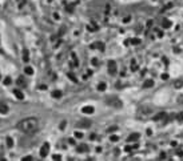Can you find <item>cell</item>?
I'll use <instances>...</instances> for the list:
<instances>
[{"label": "cell", "instance_id": "cell-1", "mask_svg": "<svg viewBox=\"0 0 183 161\" xmlns=\"http://www.w3.org/2000/svg\"><path fill=\"white\" fill-rule=\"evenodd\" d=\"M39 128V121L35 117H27L23 118L20 122H18V129L24 132V133H34Z\"/></svg>", "mask_w": 183, "mask_h": 161}, {"label": "cell", "instance_id": "cell-2", "mask_svg": "<svg viewBox=\"0 0 183 161\" xmlns=\"http://www.w3.org/2000/svg\"><path fill=\"white\" fill-rule=\"evenodd\" d=\"M48 152H50V145L46 143V144H43V147L40 149V157H47Z\"/></svg>", "mask_w": 183, "mask_h": 161}, {"label": "cell", "instance_id": "cell-3", "mask_svg": "<svg viewBox=\"0 0 183 161\" xmlns=\"http://www.w3.org/2000/svg\"><path fill=\"white\" fill-rule=\"evenodd\" d=\"M13 95H15V97L19 99V100H23V99H24V95H23V92L20 91V89H15V91H13Z\"/></svg>", "mask_w": 183, "mask_h": 161}, {"label": "cell", "instance_id": "cell-4", "mask_svg": "<svg viewBox=\"0 0 183 161\" xmlns=\"http://www.w3.org/2000/svg\"><path fill=\"white\" fill-rule=\"evenodd\" d=\"M8 112V107L4 103H0V113H7Z\"/></svg>", "mask_w": 183, "mask_h": 161}, {"label": "cell", "instance_id": "cell-5", "mask_svg": "<svg viewBox=\"0 0 183 161\" xmlns=\"http://www.w3.org/2000/svg\"><path fill=\"white\" fill-rule=\"evenodd\" d=\"M24 72H26V75H30V76H32V75H34V68H32V67H26Z\"/></svg>", "mask_w": 183, "mask_h": 161}, {"label": "cell", "instance_id": "cell-6", "mask_svg": "<svg viewBox=\"0 0 183 161\" xmlns=\"http://www.w3.org/2000/svg\"><path fill=\"white\" fill-rule=\"evenodd\" d=\"M5 143H7V147H8V148H12L13 147V140L11 139V137H7Z\"/></svg>", "mask_w": 183, "mask_h": 161}, {"label": "cell", "instance_id": "cell-7", "mask_svg": "<svg viewBox=\"0 0 183 161\" xmlns=\"http://www.w3.org/2000/svg\"><path fill=\"white\" fill-rule=\"evenodd\" d=\"M78 125H79V126H82V128H87V126L90 125V122H88V121H84V120H83V121L79 122Z\"/></svg>", "mask_w": 183, "mask_h": 161}, {"label": "cell", "instance_id": "cell-8", "mask_svg": "<svg viewBox=\"0 0 183 161\" xmlns=\"http://www.w3.org/2000/svg\"><path fill=\"white\" fill-rule=\"evenodd\" d=\"M61 96V92L60 91H54L52 92V97H55V99H59Z\"/></svg>", "mask_w": 183, "mask_h": 161}, {"label": "cell", "instance_id": "cell-9", "mask_svg": "<svg viewBox=\"0 0 183 161\" xmlns=\"http://www.w3.org/2000/svg\"><path fill=\"white\" fill-rule=\"evenodd\" d=\"M18 84H19V85H22V87H26V81H24V79L19 77L18 79Z\"/></svg>", "mask_w": 183, "mask_h": 161}, {"label": "cell", "instance_id": "cell-10", "mask_svg": "<svg viewBox=\"0 0 183 161\" xmlns=\"http://www.w3.org/2000/svg\"><path fill=\"white\" fill-rule=\"evenodd\" d=\"M92 111H94V109H92L91 107H86V108H83V112H84V113H91Z\"/></svg>", "mask_w": 183, "mask_h": 161}, {"label": "cell", "instance_id": "cell-11", "mask_svg": "<svg viewBox=\"0 0 183 161\" xmlns=\"http://www.w3.org/2000/svg\"><path fill=\"white\" fill-rule=\"evenodd\" d=\"M22 160L23 161H32V160H34V157H32V156H24Z\"/></svg>", "mask_w": 183, "mask_h": 161}, {"label": "cell", "instance_id": "cell-12", "mask_svg": "<svg viewBox=\"0 0 183 161\" xmlns=\"http://www.w3.org/2000/svg\"><path fill=\"white\" fill-rule=\"evenodd\" d=\"M11 84V77H5L4 79V85H9Z\"/></svg>", "mask_w": 183, "mask_h": 161}, {"label": "cell", "instance_id": "cell-13", "mask_svg": "<svg viewBox=\"0 0 183 161\" xmlns=\"http://www.w3.org/2000/svg\"><path fill=\"white\" fill-rule=\"evenodd\" d=\"M23 56H24V61H28V51H24Z\"/></svg>", "mask_w": 183, "mask_h": 161}, {"label": "cell", "instance_id": "cell-14", "mask_svg": "<svg viewBox=\"0 0 183 161\" xmlns=\"http://www.w3.org/2000/svg\"><path fill=\"white\" fill-rule=\"evenodd\" d=\"M104 88H106V85H104V84H103V83H102L100 85H99V89H100V91H103Z\"/></svg>", "mask_w": 183, "mask_h": 161}, {"label": "cell", "instance_id": "cell-15", "mask_svg": "<svg viewBox=\"0 0 183 161\" xmlns=\"http://www.w3.org/2000/svg\"><path fill=\"white\" fill-rule=\"evenodd\" d=\"M52 158H54V160H60V156H59V154H55Z\"/></svg>", "mask_w": 183, "mask_h": 161}, {"label": "cell", "instance_id": "cell-16", "mask_svg": "<svg viewBox=\"0 0 183 161\" xmlns=\"http://www.w3.org/2000/svg\"><path fill=\"white\" fill-rule=\"evenodd\" d=\"M46 88H47L46 85H39V89H46Z\"/></svg>", "mask_w": 183, "mask_h": 161}, {"label": "cell", "instance_id": "cell-17", "mask_svg": "<svg viewBox=\"0 0 183 161\" xmlns=\"http://www.w3.org/2000/svg\"><path fill=\"white\" fill-rule=\"evenodd\" d=\"M0 80H1V75H0Z\"/></svg>", "mask_w": 183, "mask_h": 161}]
</instances>
